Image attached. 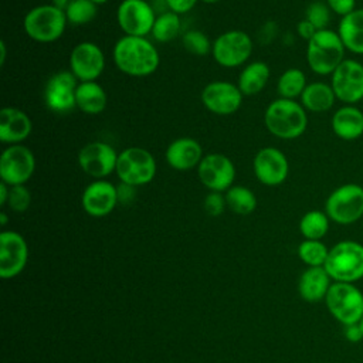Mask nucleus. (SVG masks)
<instances>
[{
    "mask_svg": "<svg viewBox=\"0 0 363 363\" xmlns=\"http://www.w3.org/2000/svg\"><path fill=\"white\" fill-rule=\"evenodd\" d=\"M112 57L121 72L136 78L152 75L160 64L159 51L146 37H121L113 45Z\"/></svg>",
    "mask_w": 363,
    "mask_h": 363,
    "instance_id": "obj_1",
    "label": "nucleus"
},
{
    "mask_svg": "<svg viewBox=\"0 0 363 363\" xmlns=\"http://www.w3.org/2000/svg\"><path fill=\"white\" fill-rule=\"evenodd\" d=\"M264 123L267 130L275 138L296 139L306 130V109L295 99L278 98L267 106Z\"/></svg>",
    "mask_w": 363,
    "mask_h": 363,
    "instance_id": "obj_2",
    "label": "nucleus"
},
{
    "mask_svg": "<svg viewBox=\"0 0 363 363\" xmlns=\"http://www.w3.org/2000/svg\"><path fill=\"white\" fill-rule=\"evenodd\" d=\"M345 45L333 30H319L306 44V62L318 75H332L345 60Z\"/></svg>",
    "mask_w": 363,
    "mask_h": 363,
    "instance_id": "obj_3",
    "label": "nucleus"
},
{
    "mask_svg": "<svg viewBox=\"0 0 363 363\" xmlns=\"http://www.w3.org/2000/svg\"><path fill=\"white\" fill-rule=\"evenodd\" d=\"M335 282L353 284L363 278V245L353 240H345L329 248L323 265Z\"/></svg>",
    "mask_w": 363,
    "mask_h": 363,
    "instance_id": "obj_4",
    "label": "nucleus"
},
{
    "mask_svg": "<svg viewBox=\"0 0 363 363\" xmlns=\"http://www.w3.org/2000/svg\"><path fill=\"white\" fill-rule=\"evenodd\" d=\"M67 23L64 10L50 3L28 10L23 18V28L35 43L50 44L64 34Z\"/></svg>",
    "mask_w": 363,
    "mask_h": 363,
    "instance_id": "obj_5",
    "label": "nucleus"
},
{
    "mask_svg": "<svg viewBox=\"0 0 363 363\" xmlns=\"http://www.w3.org/2000/svg\"><path fill=\"white\" fill-rule=\"evenodd\" d=\"M156 160L143 147L130 146L118 153L115 173L119 182L139 187L147 184L156 176Z\"/></svg>",
    "mask_w": 363,
    "mask_h": 363,
    "instance_id": "obj_6",
    "label": "nucleus"
},
{
    "mask_svg": "<svg viewBox=\"0 0 363 363\" xmlns=\"http://www.w3.org/2000/svg\"><path fill=\"white\" fill-rule=\"evenodd\" d=\"M325 213L336 224L356 223L363 217V187L357 183L336 187L325 201Z\"/></svg>",
    "mask_w": 363,
    "mask_h": 363,
    "instance_id": "obj_7",
    "label": "nucleus"
},
{
    "mask_svg": "<svg viewBox=\"0 0 363 363\" xmlns=\"http://www.w3.org/2000/svg\"><path fill=\"white\" fill-rule=\"evenodd\" d=\"M325 303L330 315L343 326L359 323L363 316V292L354 284H332Z\"/></svg>",
    "mask_w": 363,
    "mask_h": 363,
    "instance_id": "obj_8",
    "label": "nucleus"
},
{
    "mask_svg": "<svg viewBox=\"0 0 363 363\" xmlns=\"http://www.w3.org/2000/svg\"><path fill=\"white\" fill-rule=\"evenodd\" d=\"M252 54V40L241 30H228L213 41L211 55L224 68H235L245 64Z\"/></svg>",
    "mask_w": 363,
    "mask_h": 363,
    "instance_id": "obj_9",
    "label": "nucleus"
},
{
    "mask_svg": "<svg viewBox=\"0 0 363 363\" xmlns=\"http://www.w3.org/2000/svg\"><path fill=\"white\" fill-rule=\"evenodd\" d=\"M35 170L34 153L24 145H10L0 155V179L9 186L26 184Z\"/></svg>",
    "mask_w": 363,
    "mask_h": 363,
    "instance_id": "obj_10",
    "label": "nucleus"
},
{
    "mask_svg": "<svg viewBox=\"0 0 363 363\" xmlns=\"http://www.w3.org/2000/svg\"><path fill=\"white\" fill-rule=\"evenodd\" d=\"M77 160L81 170L94 180L105 179L116 169L118 152L106 142L94 140L79 149Z\"/></svg>",
    "mask_w": 363,
    "mask_h": 363,
    "instance_id": "obj_11",
    "label": "nucleus"
},
{
    "mask_svg": "<svg viewBox=\"0 0 363 363\" xmlns=\"http://www.w3.org/2000/svg\"><path fill=\"white\" fill-rule=\"evenodd\" d=\"M330 85L336 99L345 105H354L363 99V65L345 58L330 75Z\"/></svg>",
    "mask_w": 363,
    "mask_h": 363,
    "instance_id": "obj_12",
    "label": "nucleus"
},
{
    "mask_svg": "<svg viewBox=\"0 0 363 363\" xmlns=\"http://www.w3.org/2000/svg\"><path fill=\"white\" fill-rule=\"evenodd\" d=\"M156 17L146 0H122L116 10V21L125 35L146 37L152 33Z\"/></svg>",
    "mask_w": 363,
    "mask_h": 363,
    "instance_id": "obj_13",
    "label": "nucleus"
},
{
    "mask_svg": "<svg viewBox=\"0 0 363 363\" xmlns=\"http://www.w3.org/2000/svg\"><path fill=\"white\" fill-rule=\"evenodd\" d=\"M199 180L210 191H227L235 179V166L223 153H207L197 166Z\"/></svg>",
    "mask_w": 363,
    "mask_h": 363,
    "instance_id": "obj_14",
    "label": "nucleus"
},
{
    "mask_svg": "<svg viewBox=\"0 0 363 363\" xmlns=\"http://www.w3.org/2000/svg\"><path fill=\"white\" fill-rule=\"evenodd\" d=\"M79 81L68 71L52 74L44 86V102L48 109L64 113L77 108L75 92Z\"/></svg>",
    "mask_w": 363,
    "mask_h": 363,
    "instance_id": "obj_15",
    "label": "nucleus"
},
{
    "mask_svg": "<svg viewBox=\"0 0 363 363\" xmlns=\"http://www.w3.org/2000/svg\"><path fill=\"white\" fill-rule=\"evenodd\" d=\"M105 69L104 51L91 41L78 43L69 54V71L79 82L96 81Z\"/></svg>",
    "mask_w": 363,
    "mask_h": 363,
    "instance_id": "obj_16",
    "label": "nucleus"
},
{
    "mask_svg": "<svg viewBox=\"0 0 363 363\" xmlns=\"http://www.w3.org/2000/svg\"><path fill=\"white\" fill-rule=\"evenodd\" d=\"M252 170L259 183L265 186H279L288 177L289 163L282 150L267 146L255 153Z\"/></svg>",
    "mask_w": 363,
    "mask_h": 363,
    "instance_id": "obj_17",
    "label": "nucleus"
},
{
    "mask_svg": "<svg viewBox=\"0 0 363 363\" xmlns=\"http://www.w3.org/2000/svg\"><path fill=\"white\" fill-rule=\"evenodd\" d=\"M28 259V247L17 231H1L0 234V277L3 279L17 277Z\"/></svg>",
    "mask_w": 363,
    "mask_h": 363,
    "instance_id": "obj_18",
    "label": "nucleus"
},
{
    "mask_svg": "<svg viewBox=\"0 0 363 363\" xmlns=\"http://www.w3.org/2000/svg\"><path fill=\"white\" fill-rule=\"evenodd\" d=\"M242 94L235 84L228 81L208 82L201 91L203 105L216 115H231L242 104Z\"/></svg>",
    "mask_w": 363,
    "mask_h": 363,
    "instance_id": "obj_19",
    "label": "nucleus"
},
{
    "mask_svg": "<svg viewBox=\"0 0 363 363\" xmlns=\"http://www.w3.org/2000/svg\"><path fill=\"white\" fill-rule=\"evenodd\" d=\"M116 186L105 179L91 182L82 191L81 204L86 214L92 217H105L113 211L118 204Z\"/></svg>",
    "mask_w": 363,
    "mask_h": 363,
    "instance_id": "obj_20",
    "label": "nucleus"
},
{
    "mask_svg": "<svg viewBox=\"0 0 363 363\" xmlns=\"http://www.w3.org/2000/svg\"><path fill=\"white\" fill-rule=\"evenodd\" d=\"M204 153L201 145L189 136L177 138L169 143L164 152L166 163L179 172L197 169Z\"/></svg>",
    "mask_w": 363,
    "mask_h": 363,
    "instance_id": "obj_21",
    "label": "nucleus"
},
{
    "mask_svg": "<svg viewBox=\"0 0 363 363\" xmlns=\"http://www.w3.org/2000/svg\"><path fill=\"white\" fill-rule=\"evenodd\" d=\"M33 130L30 116L16 106H4L0 111V142L4 145H18L26 140Z\"/></svg>",
    "mask_w": 363,
    "mask_h": 363,
    "instance_id": "obj_22",
    "label": "nucleus"
},
{
    "mask_svg": "<svg viewBox=\"0 0 363 363\" xmlns=\"http://www.w3.org/2000/svg\"><path fill=\"white\" fill-rule=\"evenodd\" d=\"M330 126L342 140H354L363 135V112L354 105H343L336 109Z\"/></svg>",
    "mask_w": 363,
    "mask_h": 363,
    "instance_id": "obj_23",
    "label": "nucleus"
},
{
    "mask_svg": "<svg viewBox=\"0 0 363 363\" xmlns=\"http://www.w3.org/2000/svg\"><path fill=\"white\" fill-rule=\"evenodd\" d=\"M332 278L323 267H309L302 272L298 282V291L302 299L308 302H319L326 298L332 285Z\"/></svg>",
    "mask_w": 363,
    "mask_h": 363,
    "instance_id": "obj_24",
    "label": "nucleus"
},
{
    "mask_svg": "<svg viewBox=\"0 0 363 363\" xmlns=\"http://www.w3.org/2000/svg\"><path fill=\"white\" fill-rule=\"evenodd\" d=\"M337 34L345 48L356 55H363V9L340 17Z\"/></svg>",
    "mask_w": 363,
    "mask_h": 363,
    "instance_id": "obj_25",
    "label": "nucleus"
},
{
    "mask_svg": "<svg viewBox=\"0 0 363 363\" xmlns=\"http://www.w3.org/2000/svg\"><path fill=\"white\" fill-rule=\"evenodd\" d=\"M335 101L336 95L332 85L322 81L308 84L301 95V105L306 109V112H326L335 105Z\"/></svg>",
    "mask_w": 363,
    "mask_h": 363,
    "instance_id": "obj_26",
    "label": "nucleus"
},
{
    "mask_svg": "<svg viewBox=\"0 0 363 363\" xmlns=\"http://www.w3.org/2000/svg\"><path fill=\"white\" fill-rule=\"evenodd\" d=\"M271 75V69L267 62L264 61H252L248 62L240 72L237 79V86L240 88L241 94L245 96L255 95L261 92Z\"/></svg>",
    "mask_w": 363,
    "mask_h": 363,
    "instance_id": "obj_27",
    "label": "nucleus"
},
{
    "mask_svg": "<svg viewBox=\"0 0 363 363\" xmlns=\"http://www.w3.org/2000/svg\"><path fill=\"white\" fill-rule=\"evenodd\" d=\"M106 92L96 81L79 82L75 92L77 108L88 115H98L106 108Z\"/></svg>",
    "mask_w": 363,
    "mask_h": 363,
    "instance_id": "obj_28",
    "label": "nucleus"
},
{
    "mask_svg": "<svg viewBox=\"0 0 363 363\" xmlns=\"http://www.w3.org/2000/svg\"><path fill=\"white\" fill-rule=\"evenodd\" d=\"M225 203L227 207L240 216L251 214L257 207V197L252 190L241 184H233L225 191Z\"/></svg>",
    "mask_w": 363,
    "mask_h": 363,
    "instance_id": "obj_29",
    "label": "nucleus"
},
{
    "mask_svg": "<svg viewBox=\"0 0 363 363\" xmlns=\"http://www.w3.org/2000/svg\"><path fill=\"white\" fill-rule=\"evenodd\" d=\"M306 85H308L306 75L302 69L288 68L279 75L277 82V91L279 98L295 99V98H301Z\"/></svg>",
    "mask_w": 363,
    "mask_h": 363,
    "instance_id": "obj_30",
    "label": "nucleus"
},
{
    "mask_svg": "<svg viewBox=\"0 0 363 363\" xmlns=\"http://www.w3.org/2000/svg\"><path fill=\"white\" fill-rule=\"evenodd\" d=\"M330 218L325 211L309 210L299 221V231L305 240H320L329 230Z\"/></svg>",
    "mask_w": 363,
    "mask_h": 363,
    "instance_id": "obj_31",
    "label": "nucleus"
},
{
    "mask_svg": "<svg viewBox=\"0 0 363 363\" xmlns=\"http://www.w3.org/2000/svg\"><path fill=\"white\" fill-rule=\"evenodd\" d=\"M180 30H182L180 16L169 10L156 17L150 34L159 43H169L180 34Z\"/></svg>",
    "mask_w": 363,
    "mask_h": 363,
    "instance_id": "obj_32",
    "label": "nucleus"
},
{
    "mask_svg": "<svg viewBox=\"0 0 363 363\" xmlns=\"http://www.w3.org/2000/svg\"><path fill=\"white\" fill-rule=\"evenodd\" d=\"M329 248L320 240H303L298 247V255L308 267H323Z\"/></svg>",
    "mask_w": 363,
    "mask_h": 363,
    "instance_id": "obj_33",
    "label": "nucleus"
},
{
    "mask_svg": "<svg viewBox=\"0 0 363 363\" xmlns=\"http://www.w3.org/2000/svg\"><path fill=\"white\" fill-rule=\"evenodd\" d=\"M65 17L69 24L82 26L92 21L98 13V4L92 0H74L65 10Z\"/></svg>",
    "mask_w": 363,
    "mask_h": 363,
    "instance_id": "obj_34",
    "label": "nucleus"
},
{
    "mask_svg": "<svg viewBox=\"0 0 363 363\" xmlns=\"http://www.w3.org/2000/svg\"><path fill=\"white\" fill-rule=\"evenodd\" d=\"M182 44L193 55H207L211 52L213 43L200 30H189L182 35Z\"/></svg>",
    "mask_w": 363,
    "mask_h": 363,
    "instance_id": "obj_35",
    "label": "nucleus"
},
{
    "mask_svg": "<svg viewBox=\"0 0 363 363\" xmlns=\"http://www.w3.org/2000/svg\"><path fill=\"white\" fill-rule=\"evenodd\" d=\"M330 9L326 4V1H312L305 11V18L319 31V30H326L329 23H330Z\"/></svg>",
    "mask_w": 363,
    "mask_h": 363,
    "instance_id": "obj_36",
    "label": "nucleus"
},
{
    "mask_svg": "<svg viewBox=\"0 0 363 363\" xmlns=\"http://www.w3.org/2000/svg\"><path fill=\"white\" fill-rule=\"evenodd\" d=\"M30 204H31V193L24 184L10 186V194L6 206H9L11 211L23 213L30 207Z\"/></svg>",
    "mask_w": 363,
    "mask_h": 363,
    "instance_id": "obj_37",
    "label": "nucleus"
},
{
    "mask_svg": "<svg viewBox=\"0 0 363 363\" xmlns=\"http://www.w3.org/2000/svg\"><path fill=\"white\" fill-rule=\"evenodd\" d=\"M225 206V196L220 191H210L204 199V210L213 217L220 216L224 211Z\"/></svg>",
    "mask_w": 363,
    "mask_h": 363,
    "instance_id": "obj_38",
    "label": "nucleus"
},
{
    "mask_svg": "<svg viewBox=\"0 0 363 363\" xmlns=\"http://www.w3.org/2000/svg\"><path fill=\"white\" fill-rule=\"evenodd\" d=\"M325 1L329 6L330 11L340 17H345L356 10V0H325Z\"/></svg>",
    "mask_w": 363,
    "mask_h": 363,
    "instance_id": "obj_39",
    "label": "nucleus"
},
{
    "mask_svg": "<svg viewBox=\"0 0 363 363\" xmlns=\"http://www.w3.org/2000/svg\"><path fill=\"white\" fill-rule=\"evenodd\" d=\"M166 6L169 7L170 11L176 13V14H184L189 13L199 0H164Z\"/></svg>",
    "mask_w": 363,
    "mask_h": 363,
    "instance_id": "obj_40",
    "label": "nucleus"
},
{
    "mask_svg": "<svg viewBox=\"0 0 363 363\" xmlns=\"http://www.w3.org/2000/svg\"><path fill=\"white\" fill-rule=\"evenodd\" d=\"M116 191H118V201L122 204H128L135 199L136 194V187L126 184V183H119L116 186Z\"/></svg>",
    "mask_w": 363,
    "mask_h": 363,
    "instance_id": "obj_41",
    "label": "nucleus"
},
{
    "mask_svg": "<svg viewBox=\"0 0 363 363\" xmlns=\"http://www.w3.org/2000/svg\"><path fill=\"white\" fill-rule=\"evenodd\" d=\"M296 31H298V34H299V37L301 38H303V40H306V43L318 33V30L306 20V18H303V20H301L299 23H298V26H296Z\"/></svg>",
    "mask_w": 363,
    "mask_h": 363,
    "instance_id": "obj_42",
    "label": "nucleus"
},
{
    "mask_svg": "<svg viewBox=\"0 0 363 363\" xmlns=\"http://www.w3.org/2000/svg\"><path fill=\"white\" fill-rule=\"evenodd\" d=\"M345 337L352 342V343H356V342H360L363 339V333H362V329L359 326V323H353V325H346L345 326Z\"/></svg>",
    "mask_w": 363,
    "mask_h": 363,
    "instance_id": "obj_43",
    "label": "nucleus"
},
{
    "mask_svg": "<svg viewBox=\"0 0 363 363\" xmlns=\"http://www.w3.org/2000/svg\"><path fill=\"white\" fill-rule=\"evenodd\" d=\"M10 194V186L0 182V206H6Z\"/></svg>",
    "mask_w": 363,
    "mask_h": 363,
    "instance_id": "obj_44",
    "label": "nucleus"
},
{
    "mask_svg": "<svg viewBox=\"0 0 363 363\" xmlns=\"http://www.w3.org/2000/svg\"><path fill=\"white\" fill-rule=\"evenodd\" d=\"M74 0H51V4H54L55 7L61 9V10H65Z\"/></svg>",
    "mask_w": 363,
    "mask_h": 363,
    "instance_id": "obj_45",
    "label": "nucleus"
},
{
    "mask_svg": "<svg viewBox=\"0 0 363 363\" xmlns=\"http://www.w3.org/2000/svg\"><path fill=\"white\" fill-rule=\"evenodd\" d=\"M6 55H7V48L4 40L0 41V65H4L6 62Z\"/></svg>",
    "mask_w": 363,
    "mask_h": 363,
    "instance_id": "obj_46",
    "label": "nucleus"
},
{
    "mask_svg": "<svg viewBox=\"0 0 363 363\" xmlns=\"http://www.w3.org/2000/svg\"><path fill=\"white\" fill-rule=\"evenodd\" d=\"M0 224L1 225H6L7 224V214L4 211L0 213Z\"/></svg>",
    "mask_w": 363,
    "mask_h": 363,
    "instance_id": "obj_47",
    "label": "nucleus"
},
{
    "mask_svg": "<svg viewBox=\"0 0 363 363\" xmlns=\"http://www.w3.org/2000/svg\"><path fill=\"white\" fill-rule=\"evenodd\" d=\"M92 1L99 6V4H104V3H106V1H109V0H92Z\"/></svg>",
    "mask_w": 363,
    "mask_h": 363,
    "instance_id": "obj_48",
    "label": "nucleus"
},
{
    "mask_svg": "<svg viewBox=\"0 0 363 363\" xmlns=\"http://www.w3.org/2000/svg\"><path fill=\"white\" fill-rule=\"evenodd\" d=\"M200 1L207 3V4H213V3H216V1H218V0H200Z\"/></svg>",
    "mask_w": 363,
    "mask_h": 363,
    "instance_id": "obj_49",
    "label": "nucleus"
},
{
    "mask_svg": "<svg viewBox=\"0 0 363 363\" xmlns=\"http://www.w3.org/2000/svg\"><path fill=\"white\" fill-rule=\"evenodd\" d=\"M359 326H360V329H362V333H363V316H362V319L359 320Z\"/></svg>",
    "mask_w": 363,
    "mask_h": 363,
    "instance_id": "obj_50",
    "label": "nucleus"
}]
</instances>
